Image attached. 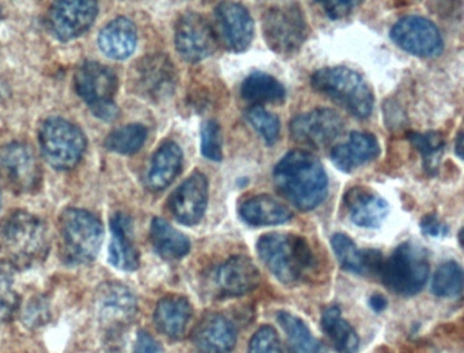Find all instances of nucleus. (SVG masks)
Segmentation results:
<instances>
[{"label": "nucleus", "mask_w": 464, "mask_h": 353, "mask_svg": "<svg viewBox=\"0 0 464 353\" xmlns=\"http://www.w3.org/2000/svg\"><path fill=\"white\" fill-rule=\"evenodd\" d=\"M314 91L358 119H366L373 111L374 97L371 86L362 75L344 66L324 67L317 70L311 78Z\"/></svg>", "instance_id": "nucleus-4"}, {"label": "nucleus", "mask_w": 464, "mask_h": 353, "mask_svg": "<svg viewBox=\"0 0 464 353\" xmlns=\"http://www.w3.org/2000/svg\"><path fill=\"white\" fill-rule=\"evenodd\" d=\"M208 201V181L202 172H195L170 195L169 211L184 225H195L205 216Z\"/></svg>", "instance_id": "nucleus-18"}, {"label": "nucleus", "mask_w": 464, "mask_h": 353, "mask_svg": "<svg viewBox=\"0 0 464 353\" xmlns=\"http://www.w3.org/2000/svg\"><path fill=\"white\" fill-rule=\"evenodd\" d=\"M248 353H282L281 341L276 328L262 326L252 337Z\"/></svg>", "instance_id": "nucleus-40"}, {"label": "nucleus", "mask_w": 464, "mask_h": 353, "mask_svg": "<svg viewBox=\"0 0 464 353\" xmlns=\"http://www.w3.org/2000/svg\"><path fill=\"white\" fill-rule=\"evenodd\" d=\"M456 153L460 159L463 157V134L461 132H459L458 140H456Z\"/></svg>", "instance_id": "nucleus-45"}, {"label": "nucleus", "mask_w": 464, "mask_h": 353, "mask_svg": "<svg viewBox=\"0 0 464 353\" xmlns=\"http://www.w3.org/2000/svg\"><path fill=\"white\" fill-rule=\"evenodd\" d=\"M216 279L222 295L244 296L256 289L260 273L254 260L235 255L219 266Z\"/></svg>", "instance_id": "nucleus-19"}, {"label": "nucleus", "mask_w": 464, "mask_h": 353, "mask_svg": "<svg viewBox=\"0 0 464 353\" xmlns=\"http://www.w3.org/2000/svg\"><path fill=\"white\" fill-rule=\"evenodd\" d=\"M75 88L97 118L105 122L118 118L119 110L115 104L118 77L110 67L96 62L82 64L75 74Z\"/></svg>", "instance_id": "nucleus-9"}, {"label": "nucleus", "mask_w": 464, "mask_h": 353, "mask_svg": "<svg viewBox=\"0 0 464 353\" xmlns=\"http://www.w3.org/2000/svg\"><path fill=\"white\" fill-rule=\"evenodd\" d=\"M137 26L126 17L111 21L99 36V47L113 61H126L137 48Z\"/></svg>", "instance_id": "nucleus-24"}, {"label": "nucleus", "mask_w": 464, "mask_h": 353, "mask_svg": "<svg viewBox=\"0 0 464 353\" xmlns=\"http://www.w3.org/2000/svg\"><path fill=\"white\" fill-rule=\"evenodd\" d=\"M391 39L407 54L420 58H436L444 50L439 28L418 15L401 18L391 29Z\"/></svg>", "instance_id": "nucleus-15"}, {"label": "nucleus", "mask_w": 464, "mask_h": 353, "mask_svg": "<svg viewBox=\"0 0 464 353\" xmlns=\"http://www.w3.org/2000/svg\"><path fill=\"white\" fill-rule=\"evenodd\" d=\"M463 289V271L458 263H442L431 279V292L439 298H456Z\"/></svg>", "instance_id": "nucleus-34"}, {"label": "nucleus", "mask_w": 464, "mask_h": 353, "mask_svg": "<svg viewBox=\"0 0 464 353\" xmlns=\"http://www.w3.org/2000/svg\"><path fill=\"white\" fill-rule=\"evenodd\" d=\"M274 181L281 194L300 211H312L327 197V173L309 152H289L276 164Z\"/></svg>", "instance_id": "nucleus-1"}, {"label": "nucleus", "mask_w": 464, "mask_h": 353, "mask_svg": "<svg viewBox=\"0 0 464 353\" xmlns=\"http://www.w3.org/2000/svg\"><path fill=\"white\" fill-rule=\"evenodd\" d=\"M50 247L47 225L34 214L14 211L0 225L2 262L15 271L40 265L47 258Z\"/></svg>", "instance_id": "nucleus-2"}, {"label": "nucleus", "mask_w": 464, "mask_h": 353, "mask_svg": "<svg viewBox=\"0 0 464 353\" xmlns=\"http://www.w3.org/2000/svg\"><path fill=\"white\" fill-rule=\"evenodd\" d=\"M371 306L374 311H382L387 307V300L382 295H373L371 298Z\"/></svg>", "instance_id": "nucleus-44"}, {"label": "nucleus", "mask_w": 464, "mask_h": 353, "mask_svg": "<svg viewBox=\"0 0 464 353\" xmlns=\"http://www.w3.org/2000/svg\"><path fill=\"white\" fill-rule=\"evenodd\" d=\"M191 318L192 306L183 296L172 295L161 299L154 311L157 328L173 339L186 336Z\"/></svg>", "instance_id": "nucleus-25"}, {"label": "nucleus", "mask_w": 464, "mask_h": 353, "mask_svg": "<svg viewBox=\"0 0 464 353\" xmlns=\"http://www.w3.org/2000/svg\"><path fill=\"white\" fill-rule=\"evenodd\" d=\"M200 151L206 159L211 162H221L222 157V132L218 122L208 121L203 123L200 132Z\"/></svg>", "instance_id": "nucleus-38"}, {"label": "nucleus", "mask_w": 464, "mask_h": 353, "mask_svg": "<svg viewBox=\"0 0 464 353\" xmlns=\"http://www.w3.org/2000/svg\"><path fill=\"white\" fill-rule=\"evenodd\" d=\"M420 228L429 236H440L448 232L447 227L437 219L436 214H429V216L423 217L422 221H420Z\"/></svg>", "instance_id": "nucleus-43"}, {"label": "nucleus", "mask_w": 464, "mask_h": 353, "mask_svg": "<svg viewBox=\"0 0 464 353\" xmlns=\"http://www.w3.org/2000/svg\"><path fill=\"white\" fill-rule=\"evenodd\" d=\"M150 239L157 254L168 260H180L191 249L188 238L160 217L151 221Z\"/></svg>", "instance_id": "nucleus-29"}, {"label": "nucleus", "mask_w": 464, "mask_h": 353, "mask_svg": "<svg viewBox=\"0 0 464 353\" xmlns=\"http://www.w3.org/2000/svg\"><path fill=\"white\" fill-rule=\"evenodd\" d=\"M161 347L159 342L148 333V331H140L137 341H135L134 353H160Z\"/></svg>", "instance_id": "nucleus-42"}, {"label": "nucleus", "mask_w": 464, "mask_h": 353, "mask_svg": "<svg viewBox=\"0 0 464 353\" xmlns=\"http://www.w3.org/2000/svg\"><path fill=\"white\" fill-rule=\"evenodd\" d=\"M334 252L338 258L342 268L353 273L369 274L380 273L382 268V252L376 250H360L354 241L343 233H336L331 239Z\"/></svg>", "instance_id": "nucleus-23"}, {"label": "nucleus", "mask_w": 464, "mask_h": 353, "mask_svg": "<svg viewBox=\"0 0 464 353\" xmlns=\"http://www.w3.org/2000/svg\"><path fill=\"white\" fill-rule=\"evenodd\" d=\"M0 181L17 194L36 191L42 183V167L26 143L0 146Z\"/></svg>", "instance_id": "nucleus-10"}, {"label": "nucleus", "mask_w": 464, "mask_h": 353, "mask_svg": "<svg viewBox=\"0 0 464 353\" xmlns=\"http://www.w3.org/2000/svg\"><path fill=\"white\" fill-rule=\"evenodd\" d=\"M240 216L254 227L284 224L292 219V211L285 203L271 195L262 194L249 198L240 206Z\"/></svg>", "instance_id": "nucleus-28"}, {"label": "nucleus", "mask_w": 464, "mask_h": 353, "mask_svg": "<svg viewBox=\"0 0 464 353\" xmlns=\"http://www.w3.org/2000/svg\"><path fill=\"white\" fill-rule=\"evenodd\" d=\"M148 138V130L142 124H127L108 135L105 146L118 154H134L142 149Z\"/></svg>", "instance_id": "nucleus-33"}, {"label": "nucleus", "mask_w": 464, "mask_h": 353, "mask_svg": "<svg viewBox=\"0 0 464 353\" xmlns=\"http://www.w3.org/2000/svg\"><path fill=\"white\" fill-rule=\"evenodd\" d=\"M132 88L143 99L164 102L176 89V70L164 54L145 56L131 73Z\"/></svg>", "instance_id": "nucleus-12"}, {"label": "nucleus", "mask_w": 464, "mask_h": 353, "mask_svg": "<svg viewBox=\"0 0 464 353\" xmlns=\"http://www.w3.org/2000/svg\"><path fill=\"white\" fill-rule=\"evenodd\" d=\"M322 328L339 353L357 352L360 338L350 323L342 318L339 307L331 306L325 309L322 315Z\"/></svg>", "instance_id": "nucleus-31"}, {"label": "nucleus", "mask_w": 464, "mask_h": 353, "mask_svg": "<svg viewBox=\"0 0 464 353\" xmlns=\"http://www.w3.org/2000/svg\"><path fill=\"white\" fill-rule=\"evenodd\" d=\"M410 142L422 154L423 164L428 172H434L439 167L442 151H444V138L440 132H409L407 134Z\"/></svg>", "instance_id": "nucleus-35"}, {"label": "nucleus", "mask_w": 464, "mask_h": 353, "mask_svg": "<svg viewBox=\"0 0 464 353\" xmlns=\"http://www.w3.org/2000/svg\"><path fill=\"white\" fill-rule=\"evenodd\" d=\"M181 165H183V152L180 146L172 141L162 143L151 159L148 178H146L149 189L151 191H162L167 189L178 178Z\"/></svg>", "instance_id": "nucleus-27"}, {"label": "nucleus", "mask_w": 464, "mask_h": 353, "mask_svg": "<svg viewBox=\"0 0 464 353\" xmlns=\"http://www.w3.org/2000/svg\"><path fill=\"white\" fill-rule=\"evenodd\" d=\"M112 241L110 246V260L115 268L124 271L140 268V251L132 236V221L124 213H116L111 220Z\"/></svg>", "instance_id": "nucleus-22"}, {"label": "nucleus", "mask_w": 464, "mask_h": 353, "mask_svg": "<svg viewBox=\"0 0 464 353\" xmlns=\"http://www.w3.org/2000/svg\"><path fill=\"white\" fill-rule=\"evenodd\" d=\"M266 44L278 55H295L308 37V25L297 4L276 5L266 10L262 18Z\"/></svg>", "instance_id": "nucleus-6"}, {"label": "nucleus", "mask_w": 464, "mask_h": 353, "mask_svg": "<svg viewBox=\"0 0 464 353\" xmlns=\"http://www.w3.org/2000/svg\"><path fill=\"white\" fill-rule=\"evenodd\" d=\"M290 135L295 142L309 148L323 149L331 145L343 132L342 116L330 108H316L295 116L289 124Z\"/></svg>", "instance_id": "nucleus-16"}, {"label": "nucleus", "mask_w": 464, "mask_h": 353, "mask_svg": "<svg viewBox=\"0 0 464 353\" xmlns=\"http://www.w3.org/2000/svg\"><path fill=\"white\" fill-rule=\"evenodd\" d=\"M0 206H2V195H0Z\"/></svg>", "instance_id": "nucleus-46"}, {"label": "nucleus", "mask_w": 464, "mask_h": 353, "mask_svg": "<svg viewBox=\"0 0 464 353\" xmlns=\"http://www.w3.org/2000/svg\"><path fill=\"white\" fill-rule=\"evenodd\" d=\"M217 39L230 53L241 54L248 50L254 40L255 24L246 7L225 2L216 9Z\"/></svg>", "instance_id": "nucleus-17"}, {"label": "nucleus", "mask_w": 464, "mask_h": 353, "mask_svg": "<svg viewBox=\"0 0 464 353\" xmlns=\"http://www.w3.org/2000/svg\"><path fill=\"white\" fill-rule=\"evenodd\" d=\"M14 277V269L7 263L0 262V325L13 317L20 304Z\"/></svg>", "instance_id": "nucleus-36"}, {"label": "nucleus", "mask_w": 464, "mask_h": 353, "mask_svg": "<svg viewBox=\"0 0 464 353\" xmlns=\"http://www.w3.org/2000/svg\"><path fill=\"white\" fill-rule=\"evenodd\" d=\"M51 318L50 301L44 296L32 298L24 307L23 323L31 328L45 325Z\"/></svg>", "instance_id": "nucleus-39"}, {"label": "nucleus", "mask_w": 464, "mask_h": 353, "mask_svg": "<svg viewBox=\"0 0 464 353\" xmlns=\"http://www.w3.org/2000/svg\"><path fill=\"white\" fill-rule=\"evenodd\" d=\"M246 121L262 135L267 145H274L281 132V123L274 113L266 111L262 105H254L246 111Z\"/></svg>", "instance_id": "nucleus-37"}, {"label": "nucleus", "mask_w": 464, "mask_h": 353, "mask_svg": "<svg viewBox=\"0 0 464 353\" xmlns=\"http://www.w3.org/2000/svg\"><path fill=\"white\" fill-rule=\"evenodd\" d=\"M192 339L200 353H230L237 337L232 322L224 315L208 314L195 328Z\"/></svg>", "instance_id": "nucleus-20"}, {"label": "nucleus", "mask_w": 464, "mask_h": 353, "mask_svg": "<svg viewBox=\"0 0 464 353\" xmlns=\"http://www.w3.org/2000/svg\"><path fill=\"white\" fill-rule=\"evenodd\" d=\"M324 10L331 20H341L352 13L361 0H314Z\"/></svg>", "instance_id": "nucleus-41"}, {"label": "nucleus", "mask_w": 464, "mask_h": 353, "mask_svg": "<svg viewBox=\"0 0 464 353\" xmlns=\"http://www.w3.org/2000/svg\"><path fill=\"white\" fill-rule=\"evenodd\" d=\"M137 311V299L126 285L105 282L97 288L94 312L108 333L124 330L134 320Z\"/></svg>", "instance_id": "nucleus-11"}, {"label": "nucleus", "mask_w": 464, "mask_h": 353, "mask_svg": "<svg viewBox=\"0 0 464 353\" xmlns=\"http://www.w3.org/2000/svg\"><path fill=\"white\" fill-rule=\"evenodd\" d=\"M380 274L391 292L401 296L415 295L428 281V252L415 244H401L387 262L382 263Z\"/></svg>", "instance_id": "nucleus-7"}, {"label": "nucleus", "mask_w": 464, "mask_h": 353, "mask_svg": "<svg viewBox=\"0 0 464 353\" xmlns=\"http://www.w3.org/2000/svg\"><path fill=\"white\" fill-rule=\"evenodd\" d=\"M104 230L99 217L82 209H67L59 220V250L66 265H86L96 260Z\"/></svg>", "instance_id": "nucleus-5"}, {"label": "nucleus", "mask_w": 464, "mask_h": 353, "mask_svg": "<svg viewBox=\"0 0 464 353\" xmlns=\"http://www.w3.org/2000/svg\"><path fill=\"white\" fill-rule=\"evenodd\" d=\"M97 15V0H53L48 13V26L56 39L72 42L93 26Z\"/></svg>", "instance_id": "nucleus-13"}, {"label": "nucleus", "mask_w": 464, "mask_h": 353, "mask_svg": "<svg viewBox=\"0 0 464 353\" xmlns=\"http://www.w3.org/2000/svg\"><path fill=\"white\" fill-rule=\"evenodd\" d=\"M380 153L379 142L369 132H352L349 141L331 151V160L342 172L350 173L361 165L368 164Z\"/></svg>", "instance_id": "nucleus-21"}, {"label": "nucleus", "mask_w": 464, "mask_h": 353, "mask_svg": "<svg viewBox=\"0 0 464 353\" xmlns=\"http://www.w3.org/2000/svg\"><path fill=\"white\" fill-rule=\"evenodd\" d=\"M0 18H2V9H0Z\"/></svg>", "instance_id": "nucleus-47"}, {"label": "nucleus", "mask_w": 464, "mask_h": 353, "mask_svg": "<svg viewBox=\"0 0 464 353\" xmlns=\"http://www.w3.org/2000/svg\"><path fill=\"white\" fill-rule=\"evenodd\" d=\"M175 45L184 61L198 64L216 53L218 39L213 26L203 15L186 13L176 23Z\"/></svg>", "instance_id": "nucleus-14"}, {"label": "nucleus", "mask_w": 464, "mask_h": 353, "mask_svg": "<svg viewBox=\"0 0 464 353\" xmlns=\"http://www.w3.org/2000/svg\"><path fill=\"white\" fill-rule=\"evenodd\" d=\"M40 146L43 156L51 167L69 171L77 167L86 149L83 132L72 122L51 118L40 130Z\"/></svg>", "instance_id": "nucleus-8"}, {"label": "nucleus", "mask_w": 464, "mask_h": 353, "mask_svg": "<svg viewBox=\"0 0 464 353\" xmlns=\"http://www.w3.org/2000/svg\"><path fill=\"white\" fill-rule=\"evenodd\" d=\"M276 318L286 334L289 353H327L324 345L312 336L308 326L300 318L287 311L279 312Z\"/></svg>", "instance_id": "nucleus-32"}, {"label": "nucleus", "mask_w": 464, "mask_h": 353, "mask_svg": "<svg viewBox=\"0 0 464 353\" xmlns=\"http://www.w3.org/2000/svg\"><path fill=\"white\" fill-rule=\"evenodd\" d=\"M241 96L255 105L281 104L286 99V89L273 75L254 73L244 80Z\"/></svg>", "instance_id": "nucleus-30"}, {"label": "nucleus", "mask_w": 464, "mask_h": 353, "mask_svg": "<svg viewBox=\"0 0 464 353\" xmlns=\"http://www.w3.org/2000/svg\"><path fill=\"white\" fill-rule=\"evenodd\" d=\"M268 270L284 284L301 281L314 268V255L305 239L289 233H268L256 244Z\"/></svg>", "instance_id": "nucleus-3"}, {"label": "nucleus", "mask_w": 464, "mask_h": 353, "mask_svg": "<svg viewBox=\"0 0 464 353\" xmlns=\"http://www.w3.org/2000/svg\"><path fill=\"white\" fill-rule=\"evenodd\" d=\"M352 221L358 227L377 228L388 216V203L362 187L350 190L344 197Z\"/></svg>", "instance_id": "nucleus-26"}]
</instances>
